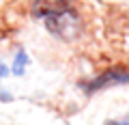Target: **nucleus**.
I'll list each match as a JSON object with an SVG mask.
<instances>
[{"label": "nucleus", "instance_id": "nucleus-1", "mask_svg": "<svg viewBox=\"0 0 129 125\" xmlns=\"http://www.w3.org/2000/svg\"><path fill=\"white\" fill-rule=\"evenodd\" d=\"M32 13L43 17L54 35L58 37H73V28L78 26V19L73 9L67 0H37L32 7Z\"/></svg>", "mask_w": 129, "mask_h": 125}, {"label": "nucleus", "instance_id": "nucleus-2", "mask_svg": "<svg viewBox=\"0 0 129 125\" xmlns=\"http://www.w3.org/2000/svg\"><path fill=\"white\" fill-rule=\"evenodd\" d=\"M129 73L127 71H110V73H103V78H99L95 84H90V88H99L103 84H112V82H127Z\"/></svg>", "mask_w": 129, "mask_h": 125}, {"label": "nucleus", "instance_id": "nucleus-3", "mask_svg": "<svg viewBox=\"0 0 129 125\" xmlns=\"http://www.w3.org/2000/svg\"><path fill=\"white\" fill-rule=\"evenodd\" d=\"M26 63H28L26 54H24V52H19L17 58H15V65H13V73H15V76H22V73H24V65H26Z\"/></svg>", "mask_w": 129, "mask_h": 125}, {"label": "nucleus", "instance_id": "nucleus-4", "mask_svg": "<svg viewBox=\"0 0 129 125\" xmlns=\"http://www.w3.org/2000/svg\"><path fill=\"white\" fill-rule=\"evenodd\" d=\"M108 125H129V114L123 116V119H116V121H110Z\"/></svg>", "mask_w": 129, "mask_h": 125}]
</instances>
